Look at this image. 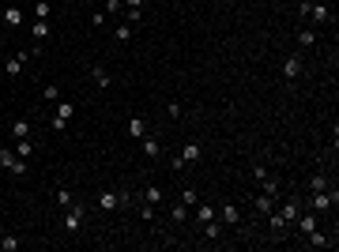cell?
Wrapping results in <instances>:
<instances>
[{
  "instance_id": "277c9868",
  "label": "cell",
  "mask_w": 339,
  "mask_h": 252,
  "mask_svg": "<svg viewBox=\"0 0 339 252\" xmlns=\"http://www.w3.org/2000/svg\"><path fill=\"white\" fill-rule=\"evenodd\" d=\"M298 11H302V15H309L313 23H328V19H332V11L324 8V4H309V0H302V8H298Z\"/></svg>"
},
{
  "instance_id": "d590c367",
  "label": "cell",
  "mask_w": 339,
  "mask_h": 252,
  "mask_svg": "<svg viewBox=\"0 0 339 252\" xmlns=\"http://www.w3.org/2000/svg\"><path fill=\"white\" fill-rule=\"evenodd\" d=\"M140 15H144L140 8H128V26H136V23H140Z\"/></svg>"
},
{
  "instance_id": "52a82bcc",
  "label": "cell",
  "mask_w": 339,
  "mask_h": 252,
  "mask_svg": "<svg viewBox=\"0 0 339 252\" xmlns=\"http://www.w3.org/2000/svg\"><path fill=\"white\" fill-rule=\"evenodd\" d=\"M275 215H279V219H283V222L290 226V222H294L298 215H302V200H287L283 207H275Z\"/></svg>"
},
{
  "instance_id": "83f0119b",
  "label": "cell",
  "mask_w": 339,
  "mask_h": 252,
  "mask_svg": "<svg viewBox=\"0 0 339 252\" xmlns=\"http://www.w3.org/2000/svg\"><path fill=\"white\" fill-rule=\"evenodd\" d=\"M15 154L19 158H30V139H15Z\"/></svg>"
},
{
  "instance_id": "6da1fadb",
  "label": "cell",
  "mask_w": 339,
  "mask_h": 252,
  "mask_svg": "<svg viewBox=\"0 0 339 252\" xmlns=\"http://www.w3.org/2000/svg\"><path fill=\"white\" fill-rule=\"evenodd\" d=\"M83 219H87V207H79V203L64 207V234H79V230H83Z\"/></svg>"
},
{
  "instance_id": "603a6c76",
  "label": "cell",
  "mask_w": 339,
  "mask_h": 252,
  "mask_svg": "<svg viewBox=\"0 0 339 252\" xmlns=\"http://www.w3.org/2000/svg\"><path fill=\"white\" fill-rule=\"evenodd\" d=\"M128 38H132V26H128V23H121L117 30H113V42H128Z\"/></svg>"
},
{
  "instance_id": "3957f363",
  "label": "cell",
  "mask_w": 339,
  "mask_h": 252,
  "mask_svg": "<svg viewBox=\"0 0 339 252\" xmlns=\"http://www.w3.org/2000/svg\"><path fill=\"white\" fill-rule=\"evenodd\" d=\"M336 200H339L336 188H321V192H313L309 207H313V211H332V207H336Z\"/></svg>"
},
{
  "instance_id": "5b68a950",
  "label": "cell",
  "mask_w": 339,
  "mask_h": 252,
  "mask_svg": "<svg viewBox=\"0 0 339 252\" xmlns=\"http://www.w3.org/2000/svg\"><path fill=\"white\" fill-rule=\"evenodd\" d=\"M200 143H185V147H181V154L177 158H173V169H181V166H188V162H200Z\"/></svg>"
},
{
  "instance_id": "d6a6232c",
  "label": "cell",
  "mask_w": 339,
  "mask_h": 252,
  "mask_svg": "<svg viewBox=\"0 0 339 252\" xmlns=\"http://www.w3.org/2000/svg\"><path fill=\"white\" fill-rule=\"evenodd\" d=\"M0 249H4V252H15V249H19V237H4V241H0Z\"/></svg>"
},
{
  "instance_id": "1f68e13d",
  "label": "cell",
  "mask_w": 339,
  "mask_h": 252,
  "mask_svg": "<svg viewBox=\"0 0 339 252\" xmlns=\"http://www.w3.org/2000/svg\"><path fill=\"white\" fill-rule=\"evenodd\" d=\"M260 185H264V192H268V196H279V181H268V177H264Z\"/></svg>"
},
{
  "instance_id": "4dcf8cb0",
  "label": "cell",
  "mask_w": 339,
  "mask_h": 252,
  "mask_svg": "<svg viewBox=\"0 0 339 252\" xmlns=\"http://www.w3.org/2000/svg\"><path fill=\"white\" fill-rule=\"evenodd\" d=\"M42 98H45V102H57V98H60V91L49 83V87H42Z\"/></svg>"
},
{
  "instance_id": "4316f807",
  "label": "cell",
  "mask_w": 339,
  "mask_h": 252,
  "mask_svg": "<svg viewBox=\"0 0 339 252\" xmlns=\"http://www.w3.org/2000/svg\"><path fill=\"white\" fill-rule=\"evenodd\" d=\"M170 219H173V222H185L188 219V207H185V203H177V207L170 211Z\"/></svg>"
},
{
  "instance_id": "7c38bea8",
  "label": "cell",
  "mask_w": 339,
  "mask_h": 252,
  "mask_svg": "<svg viewBox=\"0 0 339 252\" xmlns=\"http://www.w3.org/2000/svg\"><path fill=\"white\" fill-rule=\"evenodd\" d=\"M91 79H94L98 87H110V83H113V76H110V72H106L102 64H91Z\"/></svg>"
},
{
  "instance_id": "5bb4252c",
  "label": "cell",
  "mask_w": 339,
  "mask_h": 252,
  "mask_svg": "<svg viewBox=\"0 0 339 252\" xmlns=\"http://www.w3.org/2000/svg\"><path fill=\"white\" fill-rule=\"evenodd\" d=\"M298 234H313V230H317V215H298Z\"/></svg>"
},
{
  "instance_id": "f546056e",
  "label": "cell",
  "mask_w": 339,
  "mask_h": 252,
  "mask_svg": "<svg viewBox=\"0 0 339 252\" xmlns=\"http://www.w3.org/2000/svg\"><path fill=\"white\" fill-rule=\"evenodd\" d=\"M49 4H45V0H38V4H34V15H38V19H49Z\"/></svg>"
},
{
  "instance_id": "e0dca14e",
  "label": "cell",
  "mask_w": 339,
  "mask_h": 252,
  "mask_svg": "<svg viewBox=\"0 0 339 252\" xmlns=\"http://www.w3.org/2000/svg\"><path fill=\"white\" fill-rule=\"evenodd\" d=\"M144 203H147V207H159V203H162V188H159V185H151V188L144 192Z\"/></svg>"
},
{
  "instance_id": "e575fe53",
  "label": "cell",
  "mask_w": 339,
  "mask_h": 252,
  "mask_svg": "<svg viewBox=\"0 0 339 252\" xmlns=\"http://www.w3.org/2000/svg\"><path fill=\"white\" fill-rule=\"evenodd\" d=\"M271 230H275V234H283V230H287V222H283L279 215H271Z\"/></svg>"
},
{
  "instance_id": "d4e9b609",
  "label": "cell",
  "mask_w": 339,
  "mask_h": 252,
  "mask_svg": "<svg viewBox=\"0 0 339 252\" xmlns=\"http://www.w3.org/2000/svg\"><path fill=\"white\" fill-rule=\"evenodd\" d=\"M298 42L309 49V45H317V30H298Z\"/></svg>"
},
{
  "instance_id": "ba28073f",
  "label": "cell",
  "mask_w": 339,
  "mask_h": 252,
  "mask_svg": "<svg viewBox=\"0 0 339 252\" xmlns=\"http://www.w3.org/2000/svg\"><path fill=\"white\" fill-rule=\"evenodd\" d=\"M215 215H219V219L226 222V226H237V222H241V211H237V203H222V207L215 211Z\"/></svg>"
},
{
  "instance_id": "484cf974",
  "label": "cell",
  "mask_w": 339,
  "mask_h": 252,
  "mask_svg": "<svg viewBox=\"0 0 339 252\" xmlns=\"http://www.w3.org/2000/svg\"><path fill=\"white\" fill-rule=\"evenodd\" d=\"M181 203H185V207H196V203H200V196H196V188H185V192H181Z\"/></svg>"
},
{
  "instance_id": "ffe728a7",
  "label": "cell",
  "mask_w": 339,
  "mask_h": 252,
  "mask_svg": "<svg viewBox=\"0 0 339 252\" xmlns=\"http://www.w3.org/2000/svg\"><path fill=\"white\" fill-rule=\"evenodd\" d=\"M305 237H309V245H313V249H328V245H332L328 237L321 234V230H313V234H305Z\"/></svg>"
},
{
  "instance_id": "d6986e66",
  "label": "cell",
  "mask_w": 339,
  "mask_h": 252,
  "mask_svg": "<svg viewBox=\"0 0 339 252\" xmlns=\"http://www.w3.org/2000/svg\"><path fill=\"white\" fill-rule=\"evenodd\" d=\"M11 135H15V139H30V121H15V125H11Z\"/></svg>"
},
{
  "instance_id": "cb8c5ba5",
  "label": "cell",
  "mask_w": 339,
  "mask_h": 252,
  "mask_svg": "<svg viewBox=\"0 0 339 252\" xmlns=\"http://www.w3.org/2000/svg\"><path fill=\"white\" fill-rule=\"evenodd\" d=\"M328 185H332V181H328V177H324V173L309 177V188H313V192H321V188H328Z\"/></svg>"
},
{
  "instance_id": "7402d4cb",
  "label": "cell",
  "mask_w": 339,
  "mask_h": 252,
  "mask_svg": "<svg viewBox=\"0 0 339 252\" xmlns=\"http://www.w3.org/2000/svg\"><path fill=\"white\" fill-rule=\"evenodd\" d=\"M196 219H200V226H203V222H211V219H215V211L207 207V203H196Z\"/></svg>"
},
{
  "instance_id": "9c48e42d",
  "label": "cell",
  "mask_w": 339,
  "mask_h": 252,
  "mask_svg": "<svg viewBox=\"0 0 339 252\" xmlns=\"http://www.w3.org/2000/svg\"><path fill=\"white\" fill-rule=\"evenodd\" d=\"M23 64H26V53H11V57L4 60V72H8V76H19Z\"/></svg>"
},
{
  "instance_id": "9a60e30c",
  "label": "cell",
  "mask_w": 339,
  "mask_h": 252,
  "mask_svg": "<svg viewBox=\"0 0 339 252\" xmlns=\"http://www.w3.org/2000/svg\"><path fill=\"white\" fill-rule=\"evenodd\" d=\"M128 132H132L136 139H144V135H147V121L144 117H132V121H128Z\"/></svg>"
},
{
  "instance_id": "8d00e7d4",
  "label": "cell",
  "mask_w": 339,
  "mask_h": 252,
  "mask_svg": "<svg viewBox=\"0 0 339 252\" xmlns=\"http://www.w3.org/2000/svg\"><path fill=\"white\" fill-rule=\"evenodd\" d=\"M128 8H144V0H125Z\"/></svg>"
},
{
  "instance_id": "ac0fdd59",
  "label": "cell",
  "mask_w": 339,
  "mask_h": 252,
  "mask_svg": "<svg viewBox=\"0 0 339 252\" xmlns=\"http://www.w3.org/2000/svg\"><path fill=\"white\" fill-rule=\"evenodd\" d=\"M203 237H207V241H219V237H222V226H219V222H203Z\"/></svg>"
},
{
  "instance_id": "f1b7e54d",
  "label": "cell",
  "mask_w": 339,
  "mask_h": 252,
  "mask_svg": "<svg viewBox=\"0 0 339 252\" xmlns=\"http://www.w3.org/2000/svg\"><path fill=\"white\" fill-rule=\"evenodd\" d=\"M57 203H60V207H72L76 200H72V192H68V188H57Z\"/></svg>"
},
{
  "instance_id": "44dd1931",
  "label": "cell",
  "mask_w": 339,
  "mask_h": 252,
  "mask_svg": "<svg viewBox=\"0 0 339 252\" xmlns=\"http://www.w3.org/2000/svg\"><path fill=\"white\" fill-rule=\"evenodd\" d=\"M4 23H8V26H19V23H23V11H19V8H4Z\"/></svg>"
},
{
  "instance_id": "836d02e7",
  "label": "cell",
  "mask_w": 339,
  "mask_h": 252,
  "mask_svg": "<svg viewBox=\"0 0 339 252\" xmlns=\"http://www.w3.org/2000/svg\"><path fill=\"white\" fill-rule=\"evenodd\" d=\"M121 4H125V0H106V15H117Z\"/></svg>"
},
{
  "instance_id": "4fadbf2b",
  "label": "cell",
  "mask_w": 339,
  "mask_h": 252,
  "mask_svg": "<svg viewBox=\"0 0 339 252\" xmlns=\"http://www.w3.org/2000/svg\"><path fill=\"white\" fill-rule=\"evenodd\" d=\"M144 154H147V158H159V154H162V143L159 139H155V135H144Z\"/></svg>"
},
{
  "instance_id": "8fae6325",
  "label": "cell",
  "mask_w": 339,
  "mask_h": 252,
  "mask_svg": "<svg viewBox=\"0 0 339 252\" xmlns=\"http://www.w3.org/2000/svg\"><path fill=\"white\" fill-rule=\"evenodd\" d=\"M283 76H287V79L302 76V57H287V60H283Z\"/></svg>"
},
{
  "instance_id": "2e32d148",
  "label": "cell",
  "mask_w": 339,
  "mask_h": 252,
  "mask_svg": "<svg viewBox=\"0 0 339 252\" xmlns=\"http://www.w3.org/2000/svg\"><path fill=\"white\" fill-rule=\"evenodd\" d=\"M256 211H264V215H271V211H275V196L260 192V196H256Z\"/></svg>"
},
{
  "instance_id": "30bf717a",
  "label": "cell",
  "mask_w": 339,
  "mask_h": 252,
  "mask_svg": "<svg viewBox=\"0 0 339 252\" xmlns=\"http://www.w3.org/2000/svg\"><path fill=\"white\" fill-rule=\"evenodd\" d=\"M30 34H34V38H38V42H45V38H49V34H53L49 19H34V23H30Z\"/></svg>"
},
{
  "instance_id": "7a4b0ae2",
  "label": "cell",
  "mask_w": 339,
  "mask_h": 252,
  "mask_svg": "<svg viewBox=\"0 0 339 252\" xmlns=\"http://www.w3.org/2000/svg\"><path fill=\"white\" fill-rule=\"evenodd\" d=\"M72 113H76V102H60L57 113H53V121H49V128H53V132H64L68 121H72Z\"/></svg>"
},
{
  "instance_id": "8992f818",
  "label": "cell",
  "mask_w": 339,
  "mask_h": 252,
  "mask_svg": "<svg viewBox=\"0 0 339 252\" xmlns=\"http://www.w3.org/2000/svg\"><path fill=\"white\" fill-rule=\"evenodd\" d=\"M98 207H102V211H117V207H128V196H121V192H102V196H98Z\"/></svg>"
}]
</instances>
